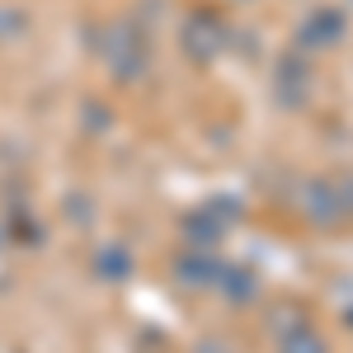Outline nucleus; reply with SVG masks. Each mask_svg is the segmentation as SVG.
I'll list each match as a JSON object with an SVG mask.
<instances>
[{
	"label": "nucleus",
	"instance_id": "1",
	"mask_svg": "<svg viewBox=\"0 0 353 353\" xmlns=\"http://www.w3.org/2000/svg\"><path fill=\"white\" fill-rule=\"evenodd\" d=\"M283 353H325V344H321L311 330H292V334L283 339Z\"/></svg>",
	"mask_w": 353,
	"mask_h": 353
}]
</instances>
